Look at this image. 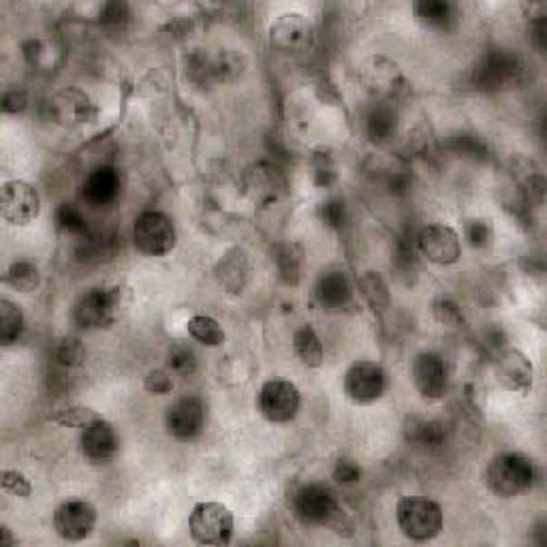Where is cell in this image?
I'll list each match as a JSON object with an SVG mask.
<instances>
[{"instance_id": "obj_1", "label": "cell", "mask_w": 547, "mask_h": 547, "mask_svg": "<svg viewBox=\"0 0 547 547\" xmlns=\"http://www.w3.org/2000/svg\"><path fill=\"white\" fill-rule=\"evenodd\" d=\"M395 520L406 539L426 543L443 531V509L434 500L423 496H406L395 507Z\"/></svg>"}, {"instance_id": "obj_2", "label": "cell", "mask_w": 547, "mask_h": 547, "mask_svg": "<svg viewBox=\"0 0 547 547\" xmlns=\"http://www.w3.org/2000/svg\"><path fill=\"white\" fill-rule=\"evenodd\" d=\"M486 481L496 496L515 498L533 487L534 467L522 453H503L487 464Z\"/></svg>"}, {"instance_id": "obj_3", "label": "cell", "mask_w": 547, "mask_h": 547, "mask_svg": "<svg viewBox=\"0 0 547 547\" xmlns=\"http://www.w3.org/2000/svg\"><path fill=\"white\" fill-rule=\"evenodd\" d=\"M293 511L304 524L331 526L338 533L342 511L334 492L323 483H306L293 496Z\"/></svg>"}, {"instance_id": "obj_4", "label": "cell", "mask_w": 547, "mask_h": 547, "mask_svg": "<svg viewBox=\"0 0 547 547\" xmlns=\"http://www.w3.org/2000/svg\"><path fill=\"white\" fill-rule=\"evenodd\" d=\"M234 514L223 503L195 505L189 517L190 537L201 545H229L234 539Z\"/></svg>"}, {"instance_id": "obj_5", "label": "cell", "mask_w": 547, "mask_h": 547, "mask_svg": "<svg viewBox=\"0 0 547 547\" xmlns=\"http://www.w3.org/2000/svg\"><path fill=\"white\" fill-rule=\"evenodd\" d=\"M524 65L520 56L507 50H492L477 62L473 79L481 90H505L522 81Z\"/></svg>"}, {"instance_id": "obj_6", "label": "cell", "mask_w": 547, "mask_h": 547, "mask_svg": "<svg viewBox=\"0 0 547 547\" xmlns=\"http://www.w3.org/2000/svg\"><path fill=\"white\" fill-rule=\"evenodd\" d=\"M133 242H135L139 253L148 255V257H165L176 248V227L165 214L150 209V212L139 214L135 218Z\"/></svg>"}, {"instance_id": "obj_7", "label": "cell", "mask_w": 547, "mask_h": 547, "mask_svg": "<svg viewBox=\"0 0 547 547\" xmlns=\"http://www.w3.org/2000/svg\"><path fill=\"white\" fill-rule=\"evenodd\" d=\"M300 389L284 378H270L259 392V413L270 423H289L300 413Z\"/></svg>"}, {"instance_id": "obj_8", "label": "cell", "mask_w": 547, "mask_h": 547, "mask_svg": "<svg viewBox=\"0 0 547 547\" xmlns=\"http://www.w3.org/2000/svg\"><path fill=\"white\" fill-rule=\"evenodd\" d=\"M345 394L355 404H372L385 394L387 375L376 362H355L345 372Z\"/></svg>"}, {"instance_id": "obj_9", "label": "cell", "mask_w": 547, "mask_h": 547, "mask_svg": "<svg viewBox=\"0 0 547 547\" xmlns=\"http://www.w3.org/2000/svg\"><path fill=\"white\" fill-rule=\"evenodd\" d=\"M41 199L37 189L24 180H9L0 189V214L9 225H28L39 217Z\"/></svg>"}, {"instance_id": "obj_10", "label": "cell", "mask_w": 547, "mask_h": 547, "mask_svg": "<svg viewBox=\"0 0 547 547\" xmlns=\"http://www.w3.org/2000/svg\"><path fill=\"white\" fill-rule=\"evenodd\" d=\"M417 248L430 264L436 265H453L462 257V242L450 225L423 227L417 236Z\"/></svg>"}, {"instance_id": "obj_11", "label": "cell", "mask_w": 547, "mask_h": 547, "mask_svg": "<svg viewBox=\"0 0 547 547\" xmlns=\"http://www.w3.org/2000/svg\"><path fill=\"white\" fill-rule=\"evenodd\" d=\"M118 289H90L73 308V323L81 329H98L114 321Z\"/></svg>"}, {"instance_id": "obj_12", "label": "cell", "mask_w": 547, "mask_h": 547, "mask_svg": "<svg viewBox=\"0 0 547 547\" xmlns=\"http://www.w3.org/2000/svg\"><path fill=\"white\" fill-rule=\"evenodd\" d=\"M270 43L281 51H301L312 48V22L306 15L295 14V11L278 15L270 26Z\"/></svg>"}, {"instance_id": "obj_13", "label": "cell", "mask_w": 547, "mask_h": 547, "mask_svg": "<svg viewBox=\"0 0 547 547\" xmlns=\"http://www.w3.org/2000/svg\"><path fill=\"white\" fill-rule=\"evenodd\" d=\"M97 526V509L86 500H67L54 514V531L65 541L88 539Z\"/></svg>"}, {"instance_id": "obj_14", "label": "cell", "mask_w": 547, "mask_h": 547, "mask_svg": "<svg viewBox=\"0 0 547 547\" xmlns=\"http://www.w3.org/2000/svg\"><path fill=\"white\" fill-rule=\"evenodd\" d=\"M165 426L173 439L193 440L206 426V406L195 395H184L167 409Z\"/></svg>"}, {"instance_id": "obj_15", "label": "cell", "mask_w": 547, "mask_h": 547, "mask_svg": "<svg viewBox=\"0 0 547 547\" xmlns=\"http://www.w3.org/2000/svg\"><path fill=\"white\" fill-rule=\"evenodd\" d=\"M411 376L417 392L426 400H440L447 392V366L436 353H419L411 364Z\"/></svg>"}, {"instance_id": "obj_16", "label": "cell", "mask_w": 547, "mask_h": 547, "mask_svg": "<svg viewBox=\"0 0 547 547\" xmlns=\"http://www.w3.org/2000/svg\"><path fill=\"white\" fill-rule=\"evenodd\" d=\"M81 453L92 464H105L109 462L118 451V434H116L114 426L105 422L103 417L95 419L86 428H81Z\"/></svg>"}, {"instance_id": "obj_17", "label": "cell", "mask_w": 547, "mask_h": 547, "mask_svg": "<svg viewBox=\"0 0 547 547\" xmlns=\"http://www.w3.org/2000/svg\"><path fill=\"white\" fill-rule=\"evenodd\" d=\"M50 114L58 125L78 126L92 122L97 118V107L92 105L90 97L78 88H69L58 92L50 101Z\"/></svg>"}, {"instance_id": "obj_18", "label": "cell", "mask_w": 547, "mask_h": 547, "mask_svg": "<svg viewBox=\"0 0 547 547\" xmlns=\"http://www.w3.org/2000/svg\"><path fill=\"white\" fill-rule=\"evenodd\" d=\"M120 193V176L114 167L103 165L92 170L81 184V197L90 206H107Z\"/></svg>"}, {"instance_id": "obj_19", "label": "cell", "mask_w": 547, "mask_h": 547, "mask_svg": "<svg viewBox=\"0 0 547 547\" xmlns=\"http://www.w3.org/2000/svg\"><path fill=\"white\" fill-rule=\"evenodd\" d=\"M533 375L534 368L531 359L520 351H507L500 357L498 364V378L509 392L528 394L533 389Z\"/></svg>"}, {"instance_id": "obj_20", "label": "cell", "mask_w": 547, "mask_h": 547, "mask_svg": "<svg viewBox=\"0 0 547 547\" xmlns=\"http://www.w3.org/2000/svg\"><path fill=\"white\" fill-rule=\"evenodd\" d=\"M250 264L244 248H231L217 265V281L229 293H242L248 283Z\"/></svg>"}, {"instance_id": "obj_21", "label": "cell", "mask_w": 547, "mask_h": 547, "mask_svg": "<svg viewBox=\"0 0 547 547\" xmlns=\"http://www.w3.org/2000/svg\"><path fill=\"white\" fill-rule=\"evenodd\" d=\"M317 300L329 311H340L351 304L353 284L345 272H328L317 283Z\"/></svg>"}, {"instance_id": "obj_22", "label": "cell", "mask_w": 547, "mask_h": 547, "mask_svg": "<svg viewBox=\"0 0 547 547\" xmlns=\"http://www.w3.org/2000/svg\"><path fill=\"white\" fill-rule=\"evenodd\" d=\"M413 14L423 26L432 31H451L458 24V9L456 5L447 0H419L413 5Z\"/></svg>"}, {"instance_id": "obj_23", "label": "cell", "mask_w": 547, "mask_h": 547, "mask_svg": "<svg viewBox=\"0 0 547 547\" xmlns=\"http://www.w3.org/2000/svg\"><path fill=\"white\" fill-rule=\"evenodd\" d=\"M274 261H276L281 281L289 287H298L301 281V267H304V248L295 242L278 244L274 250Z\"/></svg>"}, {"instance_id": "obj_24", "label": "cell", "mask_w": 547, "mask_h": 547, "mask_svg": "<svg viewBox=\"0 0 547 547\" xmlns=\"http://www.w3.org/2000/svg\"><path fill=\"white\" fill-rule=\"evenodd\" d=\"M359 293L366 300V304L372 308L376 317H383L387 312L389 304H392V295H389V287L378 272H364L359 278Z\"/></svg>"}, {"instance_id": "obj_25", "label": "cell", "mask_w": 547, "mask_h": 547, "mask_svg": "<svg viewBox=\"0 0 547 547\" xmlns=\"http://www.w3.org/2000/svg\"><path fill=\"white\" fill-rule=\"evenodd\" d=\"M293 348L295 355L300 357V362L306 366V368H321L325 362V351L321 345V338L317 336L311 325H301V328L295 329L293 334Z\"/></svg>"}, {"instance_id": "obj_26", "label": "cell", "mask_w": 547, "mask_h": 547, "mask_svg": "<svg viewBox=\"0 0 547 547\" xmlns=\"http://www.w3.org/2000/svg\"><path fill=\"white\" fill-rule=\"evenodd\" d=\"M406 439L409 443L428 447V450H434V447L445 445L447 440V430L440 422H434V419H417L413 417L411 423L406 426Z\"/></svg>"}, {"instance_id": "obj_27", "label": "cell", "mask_w": 547, "mask_h": 547, "mask_svg": "<svg viewBox=\"0 0 547 547\" xmlns=\"http://www.w3.org/2000/svg\"><path fill=\"white\" fill-rule=\"evenodd\" d=\"M24 312L14 301L0 300V342L3 347L15 345L24 334Z\"/></svg>"}, {"instance_id": "obj_28", "label": "cell", "mask_w": 547, "mask_h": 547, "mask_svg": "<svg viewBox=\"0 0 547 547\" xmlns=\"http://www.w3.org/2000/svg\"><path fill=\"white\" fill-rule=\"evenodd\" d=\"M244 71V56L236 50H225L217 56H209V78L214 81H234Z\"/></svg>"}, {"instance_id": "obj_29", "label": "cell", "mask_w": 547, "mask_h": 547, "mask_svg": "<svg viewBox=\"0 0 547 547\" xmlns=\"http://www.w3.org/2000/svg\"><path fill=\"white\" fill-rule=\"evenodd\" d=\"M190 338L206 347H220L225 342V329L220 328L217 319L208 317V314H195L189 323H186Z\"/></svg>"}, {"instance_id": "obj_30", "label": "cell", "mask_w": 547, "mask_h": 547, "mask_svg": "<svg viewBox=\"0 0 547 547\" xmlns=\"http://www.w3.org/2000/svg\"><path fill=\"white\" fill-rule=\"evenodd\" d=\"M366 133L370 142L385 144L395 133V114L389 107H375L366 116Z\"/></svg>"}, {"instance_id": "obj_31", "label": "cell", "mask_w": 547, "mask_h": 547, "mask_svg": "<svg viewBox=\"0 0 547 547\" xmlns=\"http://www.w3.org/2000/svg\"><path fill=\"white\" fill-rule=\"evenodd\" d=\"M5 283L11 289H15L17 293H31L41 284L37 265L31 264V261H15L5 274Z\"/></svg>"}, {"instance_id": "obj_32", "label": "cell", "mask_w": 547, "mask_h": 547, "mask_svg": "<svg viewBox=\"0 0 547 547\" xmlns=\"http://www.w3.org/2000/svg\"><path fill=\"white\" fill-rule=\"evenodd\" d=\"M56 227L67 236H88V223L73 203H60L56 209Z\"/></svg>"}, {"instance_id": "obj_33", "label": "cell", "mask_w": 547, "mask_h": 547, "mask_svg": "<svg viewBox=\"0 0 547 547\" xmlns=\"http://www.w3.org/2000/svg\"><path fill=\"white\" fill-rule=\"evenodd\" d=\"M84 357H86L84 345H81V340L75 338V336L62 338L54 348L56 364L62 366V368H78V366L84 362Z\"/></svg>"}, {"instance_id": "obj_34", "label": "cell", "mask_w": 547, "mask_h": 547, "mask_svg": "<svg viewBox=\"0 0 547 547\" xmlns=\"http://www.w3.org/2000/svg\"><path fill=\"white\" fill-rule=\"evenodd\" d=\"M167 368H170L173 375H193L197 368L193 348L186 345H173L170 351H167Z\"/></svg>"}, {"instance_id": "obj_35", "label": "cell", "mask_w": 547, "mask_h": 547, "mask_svg": "<svg viewBox=\"0 0 547 547\" xmlns=\"http://www.w3.org/2000/svg\"><path fill=\"white\" fill-rule=\"evenodd\" d=\"M101 24L107 31H125V26L131 22V9L126 3H107L101 9Z\"/></svg>"}, {"instance_id": "obj_36", "label": "cell", "mask_w": 547, "mask_h": 547, "mask_svg": "<svg viewBox=\"0 0 547 547\" xmlns=\"http://www.w3.org/2000/svg\"><path fill=\"white\" fill-rule=\"evenodd\" d=\"M464 236H467V240L473 248H486L492 242V227L487 225V220L473 218L464 227Z\"/></svg>"}, {"instance_id": "obj_37", "label": "cell", "mask_w": 547, "mask_h": 547, "mask_svg": "<svg viewBox=\"0 0 547 547\" xmlns=\"http://www.w3.org/2000/svg\"><path fill=\"white\" fill-rule=\"evenodd\" d=\"M98 417L101 415L92 409H81V406H75V409H67V411H62L60 415H56L54 422L60 423V426H67V428H86L88 423H92Z\"/></svg>"}, {"instance_id": "obj_38", "label": "cell", "mask_w": 547, "mask_h": 547, "mask_svg": "<svg viewBox=\"0 0 547 547\" xmlns=\"http://www.w3.org/2000/svg\"><path fill=\"white\" fill-rule=\"evenodd\" d=\"M3 490L17 498H28L32 494L31 481L26 479L24 473L20 470H5L3 473Z\"/></svg>"}, {"instance_id": "obj_39", "label": "cell", "mask_w": 547, "mask_h": 547, "mask_svg": "<svg viewBox=\"0 0 547 547\" xmlns=\"http://www.w3.org/2000/svg\"><path fill=\"white\" fill-rule=\"evenodd\" d=\"M321 220L331 229H342L347 223V206L342 199H329L321 206Z\"/></svg>"}, {"instance_id": "obj_40", "label": "cell", "mask_w": 547, "mask_h": 547, "mask_svg": "<svg viewBox=\"0 0 547 547\" xmlns=\"http://www.w3.org/2000/svg\"><path fill=\"white\" fill-rule=\"evenodd\" d=\"M144 387H145V392H150L154 395H165L173 389V381L167 370H150L144 378Z\"/></svg>"}, {"instance_id": "obj_41", "label": "cell", "mask_w": 547, "mask_h": 547, "mask_svg": "<svg viewBox=\"0 0 547 547\" xmlns=\"http://www.w3.org/2000/svg\"><path fill=\"white\" fill-rule=\"evenodd\" d=\"M331 475H334V479L342 483V486H353V483L362 479V468H359V464H355L353 459H338Z\"/></svg>"}, {"instance_id": "obj_42", "label": "cell", "mask_w": 547, "mask_h": 547, "mask_svg": "<svg viewBox=\"0 0 547 547\" xmlns=\"http://www.w3.org/2000/svg\"><path fill=\"white\" fill-rule=\"evenodd\" d=\"M451 148L456 150L458 154H464V156H481L483 153H486L481 139L475 137V135H467V133L453 137Z\"/></svg>"}, {"instance_id": "obj_43", "label": "cell", "mask_w": 547, "mask_h": 547, "mask_svg": "<svg viewBox=\"0 0 547 547\" xmlns=\"http://www.w3.org/2000/svg\"><path fill=\"white\" fill-rule=\"evenodd\" d=\"M434 314H436V319L445 325H458L459 321H462V312H459L458 304H453L451 300L436 301Z\"/></svg>"}, {"instance_id": "obj_44", "label": "cell", "mask_w": 547, "mask_h": 547, "mask_svg": "<svg viewBox=\"0 0 547 547\" xmlns=\"http://www.w3.org/2000/svg\"><path fill=\"white\" fill-rule=\"evenodd\" d=\"M28 107V97L24 90H9L3 97V112L5 114H22Z\"/></svg>"}, {"instance_id": "obj_45", "label": "cell", "mask_w": 547, "mask_h": 547, "mask_svg": "<svg viewBox=\"0 0 547 547\" xmlns=\"http://www.w3.org/2000/svg\"><path fill=\"white\" fill-rule=\"evenodd\" d=\"M531 39L539 51L545 50V17L539 15L531 24Z\"/></svg>"}, {"instance_id": "obj_46", "label": "cell", "mask_w": 547, "mask_h": 547, "mask_svg": "<svg viewBox=\"0 0 547 547\" xmlns=\"http://www.w3.org/2000/svg\"><path fill=\"white\" fill-rule=\"evenodd\" d=\"M389 189H392L394 195H406L411 189V180L403 176V173H398V176H394L392 182H389Z\"/></svg>"}, {"instance_id": "obj_47", "label": "cell", "mask_w": 547, "mask_h": 547, "mask_svg": "<svg viewBox=\"0 0 547 547\" xmlns=\"http://www.w3.org/2000/svg\"><path fill=\"white\" fill-rule=\"evenodd\" d=\"M0 543H3L5 547H14V545H17V541L11 537V531L7 526H3L0 528Z\"/></svg>"}, {"instance_id": "obj_48", "label": "cell", "mask_w": 547, "mask_h": 547, "mask_svg": "<svg viewBox=\"0 0 547 547\" xmlns=\"http://www.w3.org/2000/svg\"><path fill=\"white\" fill-rule=\"evenodd\" d=\"M26 45H28V48H32V50H39L41 41H28V43H26ZM24 54H26L28 58H31V60L34 62V58H37V56L41 54V51H24Z\"/></svg>"}]
</instances>
